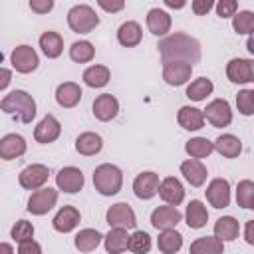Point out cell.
Wrapping results in <instances>:
<instances>
[{"instance_id":"obj_29","label":"cell","mask_w":254,"mask_h":254,"mask_svg":"<svg viewBox=\"0 0 254 254\" xmlns=\"http://www.w3.org/2000/svg\"><path fill=\"white\" fill-rule=\"evenodd\" d=\"M40 48H42V52H44L46 58L56 60L64 52V38L58 32H44L40 36Z\"/></svg>"},{"instance_id":"obj_26","label":"cell","mask_w":254,"mask_h":254,"mask_svg":"<svg viewBox=\"0 0 254 254\" xmlns=\"http://www.w3.org/2000/svg\"><path fill=\"white\" fill-rule=\"evenodd\" d=\"M147 28L155 36H165L171 30V16L161 8H151L147 12Z\"/></svg>"},{"instance_id":"obj_24","label":"cell","mask_w":254,"mask_h":254,"mask_svg":"<svg viewBox=\"0 0 254 254\" xmlns=\"http://www.w3.org/2000/svg\"><path fill=\"white\" fill-rule=\"evenodd\" d=\"M117 40H119V44L123 48H135V46H139L141 40H143L141 26L137 22H133V20L123 22L119 26V30H117Z\"/></svg>"},{"instance_id":"obj_13","label":"cell","mask_w":254,"mask_h":254,"mask_svg":"<svg viewBox=\"0 0 254 254\" xmlns=\"http://www.w3.org/2000/svg\"><path fill=\"white\" fill-rule=\"evenodd\" d=\"M183 220V214L179 212V208L175 204H165V206H157L151 212V224L157 230H167V228H175L179 222Z\"/></svg>"},{"instance_id":"obj_48","label":"cell","mask_w":254,"mask_h":254,"mask_svg":"<svg viewBox=\"0 0 254 254\" xmlns=\"http://www.w3.org/2000/svg\"><path fill=\"white\" fill-rule=\"evenodd\" d=\"M18 252H20V254H40V252H42V246H40L38 242H34V238H30V240L20 242Z\"/></svg>"},{"instance_id":"obj_6","label":"cell","mask_w":254,"mask_h":254,"mask_svg":"<svg viewBox=\"0 0 254 254\" xmlns=\"http://www.w3.org/2000/svg\"><path fill=\"white\" fill-rule=\"evenodd\" d=\"M10 64H12V67H14L18 73H32V71L38 67L40 58H38V54H36V50H34L32 46L22 44V46H16V48L12 50V54H10Z\"/></svg>"},{"instance_id":"obj_37","label":"cell","mask_w":254,"mask_h":254,"mask_svg":"<svg viewBox=\"0 0 254 254\" xmlns=\"http://www.w3.org/2000/svg\"><path fill=\"white\" fill-rule=\"evenodd\" d=\"M95 56V48L91 42L87 40H79V42H73L71 48H69V58L75 62V64H87L91 62Z\"/></svg>"},{"instance_id":"obj_45","label":"cell","mask_w":254,"mask_h":254,"mask_svg":"<svg viewBox=\"0 0 254 254\" xmlns=\"http://www.w3.org/2000/svg\"><path fill=\"white\" fill-rule=\"evenodd\" d=\"M97 6L109 14H117L125 8V0H97Z\"/></svg>"},{"instance_id":"obj_33","label":"cell","mask_w":254,"mask_h":254,"mask_svg":"<svg viewBox=\"0 0 254 254\" xmlns=\"http://www.w3.org/2000/svg\"><path fill=\"white\" fill-rule=\"evenodd\" d=\"M105 236H101L99 230H95V228H83V230H79L75 234V248L79 252H91V250H95L99 246V242Z\"/></svg>"},{"instance_id":"obj_18","label":"cell","mask_w":254,"mask_h":254,"mask_svg":"<svg viewBox=\"0 0 254 254\" xmlns=\"http://www.w3.org/2000/svg\"><path fill=\"white\" fill-rule=\"evenodd\" d=\"M79 220H81L79 210L75 206H69L67 204V206H62L58 210V214L52 220V226H54V230H58L62 234H67V232H71L79 224Z\"/></svg>"},{"instance_id":"obj_31","label":"cell","mask_w":254,"mask_h":254,"mask_svg":"<svg viewBox=\"0 0 254 254\" xmlns=\"http://www.w3.org/2000/svg\"><path fill=\"white\" fill-rule=\"evenodd\" d=\"M111 79V71L105 65H91L83 71V83L87 87H105Z\"/></svg>"},{"instance_id":"obj_47","label":"cell","mask_w":254,"mask_h":254,"mask_svg":"<svg viewBox=\"0 0 254 254\" xmlns=\"http://www.w3.org/2000/svg\"><path fill=\"white\" fill-rule=\"evenodd\" d=\"M214 6V0H192V12L196 16H204L212 10Z\"/></svg>"},{"instance_id":"obj_32","label":"cell","mask_w":254,"mask_h":254,"mask_svg":"<svg viewBox=\"0 0 254 254\" xmlns=\"http://www.w3.org/2000/svg\"><path fill=\"white\" fill-rule=\"evenodd\" d=\"M214 149L222 155V157H228V159H234L242 153V143L238 137L230 135V133H224L220 135L216 141H214Z\"/></svg>"},{"instance_id":"obj_12","label":"cell","mask_w":254,"mask_h":254,"mask_svg":"<svg viewBox=\"0 0 254 254\" xmlns=\"http://www.w3.org/2000/svg\"><path fill=\"white\" fill-rule=\"evenodd\" d=\"M226 77L232 83H250L254 81V60L234 58L226 65Z\"/></svg>"},{"instance_id":"obj_21","label":"cell","mask_w":254,"mask_h":254,"mask_svg":"<svg viewBox=\"0 0 254 254\" xmlns=\"http://www.w3.org/2000/svg\"><path fill=\"white\" fill-rule=\"evenodd\" d=\"M159 196L167 202V204H181L183 198H185V189L181 185L179 179L175 177H167L161 181V187H159Z\"/></svg>"},{"instance_id":"obj_38","label":"cell","mask_w":254,"mask_h":254,"mask_svg":"<svg viewBox=\"0 0 254 254\" xmlns=\"http://www.w3.org/2000/svg\"><path fill=\"white\" fill-rule=\"evenodd\" d=\"M212 89H214V85L208 77H198V79L190 81V85L187 87V97L192 101H202V99H206V95L212 93Z\"/></svg>"},{"instance_id":"obj_19","label":"cell","mask_w":254,"mask_h":254,"mask_svg":"<svg viewBox=\"0 0 254 254\" xmlns=\"http://www.w3.org/2000/svg\"><path fill=\"white\" fill-rule=\"evenodd\" d=\"M26 153V141L22 135H16V133H8L0 139V157L4 161H12V159H18Z\"/></svg>"},{"instance_id":"obj_8","label":"cell","mask_w":254,"mask_h":254,"mask_svg":"<svg viewBox=\"0 0 254 254\" xmlns=\"http://www.w3.org/2000/svg\"><path fill=\"white\" fill-rule=\"evenodd\" d=\"M50 177V169L46 165H40V163H34V165H28L20 175H18V183L22 189L26 190H36V189H42L46 185Z\"/></svg>"},{"instance_id":"obj_55","label":"cell","mask_w":254,"mask_h":254,"mask_svg":"<svg viewBox=\"0 0 254 254\" xmlns=\"http://www.w3.org/2000/svg\"><path fill=\"white\" fill-rule=\"evenodd\" d=\"M252 91H254V89H252Z\"/></svg>"},{"instance_id":"obj_11","label":"cell","mask_w":254,"mask_h":254,"mask_svg":"<svg viewBox=\"0 0 254 254\" xmlns=\"http://www.w3.org/2000/svg\"><path fill=\"white\" fill-rule=\"evenodd\" d=\"M105 220H107L109 226H123V228H135V224H137L135 212H133V208L127 202H115V204H111L107 208Z\"/></svg>"},{"instance_id":"obj_41","label":"cell","mask_w":254,"mask_h":254,"mask_svg":"<svg viewBox=\"0 0 254 254\" xmlns=\"http://www.w3.org/2000/svg\"><path fill=\"white\" fill-rule=\"evenodd\" d=\"M129 250L135 254H145L151 250V236L145 230H135L129 238Z\"/></svg>"},{"instance_id":"obj_2","label":"cell","mask_w":254,"mask_h":254,"mask_svg":"<svg viewBox=\"0 0 254 254\" xmlns=\"http://www.w3.org/2000/svg\"><path fill=\"white\" fill-rule=\"evenodd\" d=\"M0 109L22 123H32V119L36 117V101L24 89H14L4 95L0 101Z\"/></svg>"},{"instance_id":"obj_51","label":"cell","mask_w":254,"mask_h":254,"mask_svg":"<svg viewBox=\"0 0 254 254\" xmlns=\"http://www.w3.org/2000/svg\"><path fill=\"white\" fill-rule=\"evenodd\" d=\"M163 2H165V6L171 8V10H181V8H185V4H187V0H163Z\"/></svg>"},{"instance_id":"obj_22","label":"cell","mask_w":254,"mask_h":254,"mask_svg":"<svg viewBox=\"0 0 254 254\" xmlns=\"http://www.w3.org/2000/svg\"><path fill=\"white\" fill-rule=\"evenodd\" d=\"M204 119H206V117H204V111H200V109H196V107H190V105L181 107L179 113H177L179 125H181L183 129H187V131H198V129H202Z\"/></svg>"},{"instance_id":"obj_28","label":"cell","mask_w":254,"mask_h":254,"mask_svg":"<svg viewBox=\"0 0 254 254\" xmlns=\"http://www.w3.org/2000/svg\"><path fill=\"white\" fill-rule=\"evenodd\" d=\"M238 232H240V224H238V220L234 216H220L214 222V236L220 238L222 242L236 240Z\"/></svg>"},{"instance_id":"obj_50","label":"cell","mask_w":254,"mask_h":254,"mask_svg":"<svg viewBox=\"0 0 254 254\" xmlns=\"http://www.w3.org/2000/svg\"><path fill=\"white\" fill-rule=\"evenodd\" d=\"M0 77H2V79H0V89L4 91V89L8 87V83H10V77H12V73H10V69H6V67H2V69H0Z\"/></svg>"},{"instance_id":"obj_54","label":"cell","mask_w":254,"mask_h":254,"mask_svg":"<svg viewBox=\"0 0 254 254\" xmlns=\"http://www.w3.org/2000/svg\"><path fill=\"white\" fill-rule=\"evenodd\" d=\"M250 208H252V210H254V198H252V202H250Z\"/></svg>"},{"instance_id":"obj_35","label":"cell","mask_w":254,"mask_h":254,"mask_svg":"<svg viewBox=\"0 0 254 254\" xmlns=\"http://www.w3.org/2000/svg\"><path fill=\"white\" fill-rule=\"evenodd\" d=\"M224 250V242L216 236H202L190 244V254H220Z\"/></svg>"},{"instance_id":"obj_27","label":"cell","mask_w":254,"mask_h":254,"mask_svg":"<svg viewBox=\"0 0 254 254\" xmlns=\"http://www.w3.org/2000/svg\"><path fill=\"white\" fill-rule=\"evenodd\" d=\"M101 147H103V139L93 131H85L75 139V151L83 157L97 155L101 151Z\"/></svg>"},{"instance_id":"obj_44","label":"cell","mask_w":254,"mask_h":254,"mask_svg":"<svg viewBox=\"0 0 254 254\" xmlns=\"http://www.w3.org/2000/svg\"><path fill=\"white\" fill-rule=\"evenodd\" d=\"M238 10V2L236 0H218L216 2V14L220 18H232Z\"/></svg>"},{"instance_id":"obj_1","label":"cell","mask_w":254,"mask_h":254,"mask_svg":"<svg viewBox=\"0 0 254 254\" xmlns=\"http://www.w3.org/2000/svg\"><path fill=\"white\" fill-rule=\"evenodd\" d=\"M159 54L163 62L169 60H183L189 64H196L200 60V44L189 34L175 32L173 36L165 38L159 42Z\"/></svg>"},{"instance_id":"obj_25","label":"cell","mask_w":254,"mask_h":254,"mask_svg":"<svg viewBox=\"0 0 254 254\" xmlns=\"http://www.w3.org/2000/svg\"><path fill=\"white\" fill-rule=\"evenodd\" d=\"M181 173L192 187H202L206 181V175H208L206 167L198 159H187L185 163H181Z\"/></svg>"},{"instance_id":"obj_10","label":"cell","mask_w":254,"mask_h":254,"mask_svg":"<svg viewBox=\"0 0 254 254\" xmlns=\"http://www.w3.org/2000/svg\"><path fill=\"white\" fill-rule=\"evenodd\" d=\"M83 183H85L83 173H81L77 167H64V169H60L58 175H56V185H58V189L64 190V192H69V194L79 192V190L83 189Z\"/></svg>"},{"instance_id":"obj_4","label":"cell","mask_w":254,"mask_h":254,"mask_svg":"<svg viewBox=\"0 0 254 254\" xmlns=\"http://www.w3.org/2000/svg\"><path fill=\"white\" fill-rule=\"evenodd\" d=\"M67 26L75 34H89L99 26V16L87 4H77L67 12Z\"/></svg>"},{"instance_id":"obj_39","label":"cell","mask_w":254,"mask_h":254,"mask_svg":"<svg viewBox=\"0 0 254 254\" xmlns=\"http://www.w3.org/2000/svg\"><path fill=\"white\" fill-rule=\"evenodd\" d=\"M232 28L236 34H252L254 32V12L242 10L232 16Z\"/></svg>"},{"instance_id":"obj_15","label":"cell","mask_w":254,"mask_h":254,"mask_svg":"<svg viewBox=\"0 0 254 254\" xmlns=\"http://www.w3.org/2000/svg\"><path fill=\"white\" fill-rule=\"evenodd\" d=\"M204 192H206V200L214 208H226L230 204V185L226 179H212Z\"/></svg>"},{"instance_id":"obj_40","label":"cell","mask_w":254,"mask_h":254,"mask_svg":"<svg viewBox=\"0 0 254 254\" xmlns=\"http://www.w3.org/2000/svg\"><path fill=\"white\" fill-rule=\"evenodd\" d=\"M254 198V183L244 179L236 187V204L240 208H250V202Z\"/></svg>"},{"instance_id":"obj_30","label":"cell","mask_w":254,"mask_h":254,"mask_svg":"<svg viewBox=\"0 0 254 254\" xmlns=\"http://www.w3.org/2000/svg\"><path fill=\"white\" fill-rule=\"evenodd\" d=\"M185 218H187L189 228L198 230V228H202V226L206 224V220H208V210H206V206H204L200 200H190L189 206H187Z\"/></svg>"},{"instance_id":"obj_14","label":"cell","mask_w":254,"mask_h":254,"mask_svg":"<svg viewBox=\"0 0 254 254\" xmlns=\"http://www.w3.org/2000/svg\"><path fill=\"white\" fill-rule=\"evenodd\" d=\"M204 117L212 127H226L232 121V111L226 99H214L206 105Z\"/></svg>"},{"instance_id":"obj_43","label":"cell","mask_w":254,"mask_h":254,"mask_svg":"<svg viewBox=\"0 0 254 254\" xmlns=\"http://www.w3.org/2000/svg\"><path fill=\"white\" fill-rule=\"evenodd\" d=\"M10 234H12V238L20 244V242H24V240L34 238V226H32V222H28V220H18V222L12 226Z\"/></svg>"},{"instance_id":"obj_53","label":"cell","mask_w":254,"mask_h":254,"mask_svg":"<svg viewBox=\"0 0 254 254\" xmlns=\"http://www.w3.org/2000/svg\"><path fill=\"white\" fill-rule=\"evenodd\" d=\"M0 252H6V254H12L14 250L8 246V244H0Z\"/></svg>"},{"instance_id":"obj_23","label":"cell","mask_w":254,"mask_h":254,"mask_svg":"<svg viewBox=\"0 0 254 254\" xmlns=\"http://www.w3.org/2000/svg\"><path fill=\"white\" fill-rule=\"evenodd\" d=\"M129 234H127V228L123 226H111V230L105 234V250L111 252V254H119L123 250L129 248Z\"/></svg>"},{"instance_id":"obj_46","label":"cell","mask_w":254,"mask_h":254,"mask_svg":"<svg viewBox=\"0 0 254 254\" xmlns=\"http://www.w3.org/2000/svg\"><path fill=\"white\" fill-rule=\"evenodd\" d=\"M30 10L36 14H48L54 10V0H30Z\"/></svg>"},{"instance_id":"obj_17","label":"cell","mask_w":254,"mask_h":254,"mask_svg":"<svg viewBox=\"0 0 254 254\" xmlns=\"http://www.w3.org/2000/svg\"><path fill=\"white\" fill-rule=\"evenodd\" d=\"M91 109H93L95 119H99V121H111L117 115V111H119V101L111 93H101V95L95 97Z\"/></svg>"},{"instance_id":"obj_49","label":"cell","mask_w":254,"mask_h":254,"mask_svg":"<svg viewBox=\"0 0 254 254\" xmlns=\"http://www.w3.org/2000/svg\"><path fill=\"white\" fill-rule=\"evenodd\" d=\"M244 240H246L250 246H254V220H248V222L244 224Z\"/></svg>"},{"instance_id":"obj_16","label":"cell","mask_w":254,"mask_h":254,"mask_svg":"<svg viewBox=\"0 0 254 254\" xmlns=\"http://www.w3.org/2000/svg\"><path fill=\"white\" fill-rule=\"evenodd\" d=\"M60 133H62L60 121H58L54 115L48 113V115L36 125V129H34V139H36L38 143H42V145H48V143H54V141L60 137Z\"/></svg>"},{"instance_id":"obj_20","label":"cell","mask_w":254,"mask_h":254,"mask_svg":"<svg viewBox=\"0 0 254 254\" xmlns=\"http://www.w3.org/2000/svg\"><path fill=\"white\" fill-rule=\"evenodd\" d=\"M81 95H83L81 93V87L77 83H73V81H64L56 89V101H58L60 107H65V109L75 107L79 103Z\"/></svg>"},{"instance_id":"obj_7","label":"cell","mask_w":254,"mask_h":254,"mask_svg":"<svg viewBox=\"0 0 254 254\" xmlns=\"http://www.w3.org/2000/svg\"><path fill=\"white\" fill-rule=\"evenodd\" d=\"M192 73V64L183 62V60H169L163 62V79L169 85H183L190 79Z\"/></svg>"},{"instance_id":"obj_52","label":"cell","mask_w":254,"mask_h":254,"mask_svg":"<svg viewBox=\"0 0 254 254\" xmlns=\"http://www.w3.org/2000/svg\"><path fill=\"white\" fill-rule=\"evenodd\" d=\"M246 50H248V52L254 56V32L250 34V38H248V42H246Z\"/></svg>"},{"instance_id":"obj_9","label":"cell","mask_w":254,"mask_h":254,"mask_svg":"<svg viewBox=\"0 0 254 254\" xmlns=\"http://www.w3.org/2000/svg\"><path fill=\"white\" fill-rule=\"evenodd\" d=\"M159 187H161V181H159V175L153 173V171H143L135 177L133 181V192L137 198L141 200H149L153 198L157 192H159Z\"/></svg>"},{"instance_id":"obj_34","label":"cell","mask_w":254,"mask_h":254,"mask_svg":"<svg viewBox=\"0 0 254 254\" xmlns=\"http://www.w3.org/2000/svg\"><path fill=\"white\" fill-rule=\"evenodd\" d=\"M157 246L163 254H175L181 250L183 246V236L175 230V228H167V230H161L159 238H157Z\"/></svg>"},{"instance_id":"obj_36","label":"cell","mask_w":254,"mask_h":254,"mask_svg":"<svg viewBox=\"0 0 254 254\" xmlns=\"http://www.w3.org/2000/svg\"><path fill=\"white\" fill-rule=\"evenodd\" d=\"M185 151H187V155L192 157V159H204V157H208V155L214 151V143L208 141L206 137H194V139L187 141Z\"/></svg>"},{"instance_id":"obj_42","label":"cell","mask_w":254,"mask_h":254,"mask_svg":"<svg viewBox=\"0 0 254 254\" xmlns=\"http://www.w3.org/2000/svg\"><path fill=\"white\" fill-rule=\"evenodd\" d=\"M236 107L242 115H254V91L252 89H242L236 95Z\"/></svg>"},{"instance_id":"obj_3","label":"cell","mask_w":254,"mask_h":254,"mask_svg":"<svg viewBox=\"0 0 254 254\" xmlns=\"http://www.w3.org/2000/svg\"><path fill=\"white\" fill-rule=\"evenodd\" d=\"M93 187L103 196H113L123 187V173L111 163H103L93 171Z\"/></svg>"},{"instance_id":"obj_5","label":"cell","mask_w":254,"mask_h":254,"mask_svg":"<svg viewBox=\"0 0 254 254\" xmlns=\"http://www.w3.org/2000/svg\"><path fill=\"white\" fill-rule=\"evenodd\" d=\"M58 202V190L56 189H50V187H42V189H36L32 192V196L28 198V212L36 214V216H42V214H48Z\"/></svg>"}]
</instances>
